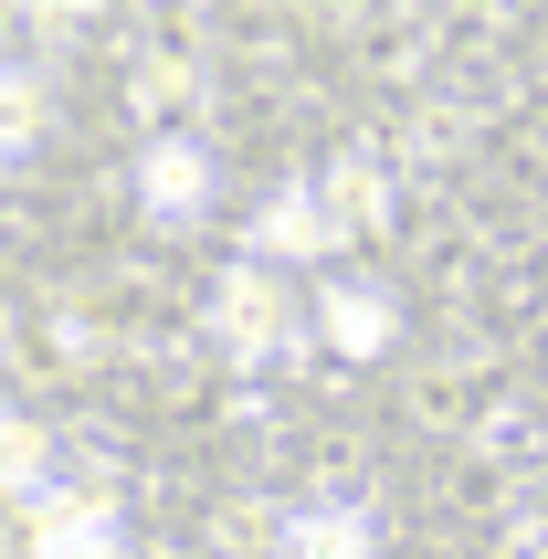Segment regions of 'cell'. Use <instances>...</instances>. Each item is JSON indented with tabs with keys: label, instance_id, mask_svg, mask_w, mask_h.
Listing matches in <instances>:
<instances>
[{
	"label": "cell",
	"instance_id": "6da1fadb",
	"mask_svg": "<svg viewBox=\"0 0 548 559\" xmlns=\"http://www.w3.org/2000/svg\"><path fill=\"white\" fill-rule=\"evenodd\" d=\"M337 233H348V212H337L327 190H274L264 212H253V243H264V253H296V264H317Z\"/></svg>",
	"mask_w": 548,
	"mask_h": 559
},
{
	"label": "cell",
	"instance_id": "7a4b0ae2",
	"mask_svg": "<svg viewBox=\"0 0 548 559\" xmlns=\"http://www.w3.org/2000/svg\"><path fill=\"white\" fill-rule=\"evenodd\" d=\"M212 317H222V338L243 348V359H264V348H285V338H296V317H285V296H274V275H264V264L222 285V296H212Z\"/></svg>",
	"mask_w": 548,
	"mask_h": 559
},
{
	"label": "cell",
	"instance_id": "3957f363",
	"mask_svg": "<svg viewBox=\"0 0 548 559\" xmlns=\"http://www.w3.org/2000/svg\"><path fill=\"white\" fill-rule=\"evenodd\" d=\"M201 180H212L201 148H148V169H138V190H148L158 222H201Z\"/></svg>",
	"mask_w": 548,
	"mask_h": 559
},
{
	"label": "cell",
	"instance_id": "277c9868",
	"mask_svg": "<svg viewBox=\"0 0 548 559\" xmlns=\"http://www.w3.org/2000/svg\"><path fill=\"white\" fill-rule=\"evenodd\" d=\"M285 559H369V518L359 507H306L285 528Z\"/></svg>",
	"mask_w": 548,
	"mask_h": 559
},
{
	"label": "cell",
	"instance_id": "5b68a950",
	"mask_svg": "<svg viewBox=\"0 0 548 559\" xmlns=\"http://www.w3.org/2000/svg\"><path fill=\"white\" fill-rule=\"evenodd\" d=\"M317 317H327V338L348 348V359H369V348H380V328H391V307H380L369 285H327V296H317Z\"/></svg>",
	"mask_w": 548,
	"mask_h": 559
},
{
	"label": "cell",
	"instance_id": "8992f818",
	"mask_svg": "<svg viewBox=\"0 0 548 559\" xmlns=\"http://www.w3.org/2000/svg\"><path fill=\"white\" fill-rule=\"evenodd\" d=\"M43 559H117V518H106V507H53Z\"/></svg>",
	"mask_w": 548,
	"mask_h": 559
},
{
	"label": "cell",
	"instance_id": "52a82bcc",
	"mask_svg": "<svg viewBox=\"0 0 548 559\" xmlns=\"http://www.w3.org/2000/svg\"><path fill=\"white\" fill-rule=\"evenodd\" d=\"M538 559H548V549H538Z\"/></svg>",
	"mask_w": 548,
	"mask_h": 559
}]
</instances>
